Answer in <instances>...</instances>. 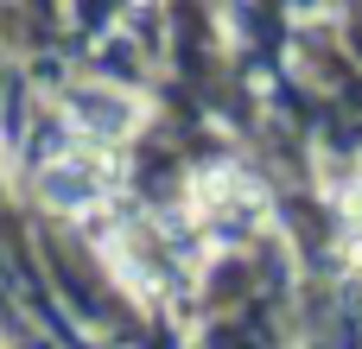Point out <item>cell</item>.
<instances>
[{"mask_svg":"<svg viewBox=\"0 0 362 349\" xmlns=\"http://www.w3.org/2000/svg\"><path fill=\"white\" fill-rule=\"evenodd\" d=\"M115 178H121L115 153H108V146H95V140H76L70 153L45 159L38 191H45V203H57V210H95V203L115 191Z\"/></svg>","mask_w":362,"mask_h":349,"instance_id":"1","label":"cell"},{"mask_svg":"<svg viewBox=\"0 0 362 349\" xmlns=\"http://www.w3.org/2000/svg\"><path fill=\"white\" fill-rule=\"evenodd\" d=\"M70 121H76V140H95V146H115L134 121H140V108L127 102V95H115V89H76L70 95Z\"/></svg>","mask_w":362,"mask_h":349,"instance_id":"2","label":"cell"}]
</instances>
